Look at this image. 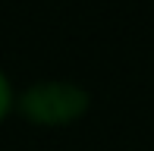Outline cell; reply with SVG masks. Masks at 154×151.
<instances>
[{
    "instance_id": "cell-2",
    "label": "cell",
    "mask_w": 154,
    "mask_h": 151,
    "mask_svg": "<svg viewBox=\"0 0 154 151\" xmlns=\"http://www.w3.org/2000/svg\"><path fill=\"white\" fill-rule=\"evenodd\" d=\"M16 113V88H13L10 76H6V69L0 66V123L10 120V116Z\"/></svg>"
},
{
    "instance_id": "cell-1",
    "label": "cell",
    "mask_w": 154,
    "mask_h": 151,
    "mask_svg": "<svg viewBox=\"0 0 154 151\" xmlns=\"http://www.w3.org/2000/svg\"><path fill=\"white\" fill-rule=\"evenodd\" d=\"M91 110V91L72 79H38L16 91V113L38 129H66Z\"/></svg>"
}]
</instances>
